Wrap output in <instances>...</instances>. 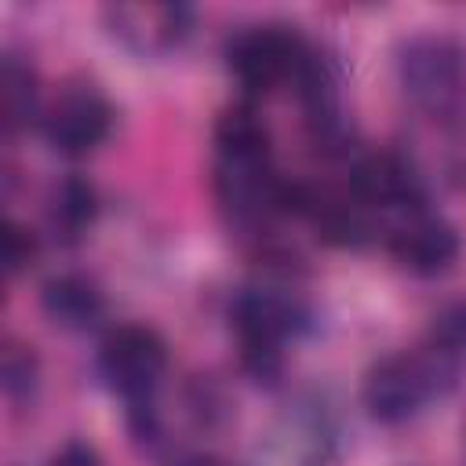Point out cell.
<instances>
[{
	"label": "cell",
	"instance_id": "6da1fadb",
	"mask_svg": "<svg viewBox=\"0 0 466 466\" xmlns=\"http://www.w3.org/2000/svg\"><path fill=\"white\" fill-rule=\"evenodd\" d=\"M455 357L441 353V350H426V353H390L379 364H371V371L364 375V408L375 422H404L411 419L422 400H430L441 386L451 382L455 375Z\"/></svg>",
	"mask_w": 466,
	"mask_h": 466
},
{
	"label": "cell",
	"instance_id": "7a4b0ae2",
	"mask_svg": "<svg viewBox=\"0 0 466 466\" xmlns=\"http://www.w3.org/2000/svg\"><path fill=\"white\" fill-rule=\"evenodd\" d=\"M306 51L309 47L288 25H251L229 36L226 62L240 87H248L251 95H266L280 80H295Z\"/></svg>",
	"mask_w": 466,
	"mask_h": 466
},
{
	"label": "cell",
	"instance_id": "3957f363",
	"mask_svg": "<svg viewBox=\"0 0 466 466\" xmlns=\"http://www.w3.org/2000/svg\"><path fill=\"white\" fill-rule=\"evenodd\" d=\"M164 368H167V346L146 324H120L98 346V371L124 400L153 397Z\"/></svg>",
	"mask_w": 466,
	"mask_h": 466
},
{
	"label": "cell",
	"instance_id": "277c9868",
	"mask_svg": "<svg viewBox=\"0 0 466 466\" xmlns=\"http://www.w3.org/2000/svg\"><path fill=\"white\" fill-rule=\"evenodd\" d=\"M466 55L448 36H415L400 51V80L415 102L433 113H448L462 98Z\"/></svg>",
	"mask_w": 466,
	"mask_h": 466
},
{
	"label": "cell",
	"instance_id": "5b68a950",
	"mask_svg": "<svg viewBox=\"0 0 466 466\" xmlns=\"http://www.w3.org/2000/svg\"><path fill=\"white\" fill-rule=\"evenodd\" d=\"M109 102L91 84H73L44 113V135L58 153L84 157L109 135Z\"/></svg>",
	"mask_w": 466,
	"mask_h": 466
},
{
	"label": "cell",
	"instance_id": "8992f818",
	"mask_svg": "<svg viewBox=\"0 0 466 466\" xmlns=\"http://www.w3.org/2000/svg\"><path fill=\"white\" fill-rule=\"evenodd\" d=\"M390 251L404 269L419 277H433L459 258V233L451 222L437 215H415L390 237Z\"/></svg>",
	"mask_w": 466,
	"mask_h": 466
},
{
	"label": "cell",
	"instance_id": "52a82bcc",
	"mask_svg": "<svg viewBox=\"0 0 466 466\" xmlns=\"http://www.w3.org/2000/svg\"><path fill=\"white\" fill-rule=\"evenodd\" d=\"M353 197L364 208H408L419 204V182L411 167L393 153H368L350 171Z\"/></svg>",
	"mask_w": 466,
	"mask_h": 466
},
{
	"label": "cell",
	"instance_id": "ba28073f",
	"mask_svg": "<svg viewBox=\"0 0 466 466\" xmlns=\"http://www.w3.org/2000/svg\"><path fill=\"white\" fill-rule=\"evenodd\" d=\"M229 317H233V328L240 335V350H251V346L280 350L284 335L295 328V309L280 295H269V291L237 295Z\"/></svg>",
	"mask_w": 466,
	"mask_h": 466
},
{
	"label": "cell",
	"instance_id": "9c48e42d",
	"mask_svg": "<svg viewBox=\"0 0 466 466\" xmlns=\"http://www.w3.org/2000/svg\"><path fill=\"white\" fill-rule=\"evenodd\" d=\"M215 149L218 164L262 167L269 157V127L251 106H229L215 120Z\"/></svg>",
	"mask_w": 466,
	"mask_h": 466
},
{
	"label": "cell",
	"instance_id": "30bf717a",
	"mask_svg": "<svg viewBox=\"0 0 466 466\" xmlns=\"http://www.w3.org/2000/svg\"><path fill=\"white\" fill-rule=\"evenodd\" d=\"M40 306L47 313L51 324L80 331L87 324H95L106 309V299L98 291V284L84 273H58L40 288Z\"/></svg>",
	"mask_w": 466,
	"mask_h": 466
},
{
	"label": "cell",
	"instance_id": "8fae6325",
	"mask_svg": "<svg viewBox=\"0 0 466 466\" xmlns=\"http://www.w3.org/2000/svg\"><path fill=\"white\" fill-rule=\"evenodd\" d=\"M36 73L18 58V55H4L0 66V113H4V127L18 131L36 116Z\"/></svg>",
	"mask_w": 466,
	"mask_h": 466
},
{
	"label": "cell",
	"instance_id": "7c38bea8",
	"mask_svg": "<svg viewBox=\"0 0 466 466\" xmlns=\"http://www.w3.org/2000/svg\"><path fill=\"white\" fill-rule=\"evenodd\" d=\"M95 218V189L84 178H62L47 200V222L62 237H80Z\"/></svg>",
	"mask_w": 466,
	"mask_h": 466
},
{
	"label": "cell",
	"instance_id": "4fadbf2b",
	"mask_svg": "<svg viewBox=\"0 0 466 466\" xmlns=\"http://www.w3.org/2000/svg\"><path fill=\"white\" fill-rule=\"evenodd\" d=\"M0 386H4V397L11 404H25L33 400L36 386H40V364H36V353L22 342H4V360H0Z\"/></svg>",
	"mask_w": 466,
	"mask_h": 466
},
{
	"label": "cell",
	"instance_id": "5bb4252c",
	"mask_svg": "<svg viewBox=\"0 0 466 466\" xmlns=\"http://www.w3.org/2000/svg\"><path fill=\"white\" fill-rule=\"evenodd\" d=\"M430 339H433V350H441L448 357L466 353V299H455L433 313Z\"/></svg>",
	"mask_w": 466,
	"mask_h": 466
},
{
	"label": "cell",
	"instance_id": "9a60e30c",
	"mask_svg": "<svg viewBox=\"0 0 466 466\" xmlns=\"http://www.w3.org/2000/svg\"><path fill=\"white\" fill-rule=\"evenodd\" d=\"M33 258H36V237L25 226H18L15 218H4V226H0V262H4V273L18 277Z\"/></svg>",
	"mask_w": 466,
	"mask_h": 466
},
{
	"label": "cell",
	"instance_id": "2e32d148",
	"mask_svg": "<svg viewBox=\"0 0 466 466\" xmlns=\"http://www.w3.org/2000/svg\"><path fill=\"white\" fill-rule=\"evenodd\" d=\"M51 466H102V459H98V451H95L91 444H84V441H69L62 451H55Z\"/></svg>",
	"mask_w": 466,
	"mask_h": 466
},
{
	"label": "cell",
	"instance_id": "e0dca14e",
	"mask_svg": "<svg viewBox=\"0 0 466 466\" xmlns=\"http://www.w3.org/2000/svg\"><path fill=\"white\" fill-rule=\"evenodd\" d=\"M175 466H233V462H222L211 455H182V459H175Z\"/></svg>",
	"mask_w": 466,
	"mask_h": 466
}]
</instances>
